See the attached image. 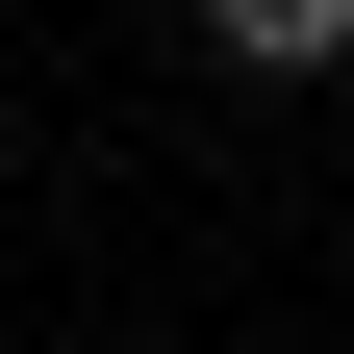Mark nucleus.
<instances>
[{
    "instance_id": "1",
    "label": "nucleus",
    "mask_w": 354,
    "mask_h": 354,
    "mask_svg": "<svg viewBox=\"0 0 354 354\" xmlns=\"http://www.w3.org/2000/svg\"><path fill=\"white\" fill-rule=\"evenodd\" d=\"M228 76H354V0H203Z\"/></svg>"
}]
</instances>
